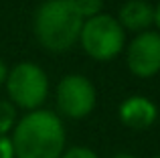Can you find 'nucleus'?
Returning a JSON list of instances; mask_svg holds the SVG:
<instances>
[{"mask_svg":"<svg viewBox=\"0 0 160 158\" xmlns=\"http://www.w3.org/2000/svg\"><path fill=\"white\" fill-rule=\"evenodd\" d=\"M14 158H61L67 134L61 116L53 110L27 111L12 130Z\"/></svg>","mask_w":160,"mask_h":158,"instance_id":"obj_1","label":"nucleus"},{"mask_svg":"<svg viewBox=\"0 0 160 158\" xmlns=\"http://www.w3.org/2000/svg\"><path fill=\"white\" fill-rule=\"evenodd\" d=\"M83 18L75 10L73 0H47L35 12L32 28L41 47L51 53L69 51L79 41Z\"/></svg>","mask_w":160,"mask_h":158,"instance_id":"obj_2","label":"nucleus"},{"mask_svg":"<svg viewBox=\"0 0 160 158\" xmlns=\"http://www.w3.org/2000/svg\"><path fill=\"white\" fill-rule=\"evenodd\" d=\"M79 45L87 57L95 61H113L126 47V31L112 14L91 16L83 20L79 32Z\"/></svg>","mask_w":160,"mask_h":158,"instance_id":"obj_3","label":"nucleus"},{"mask_svg":"<svg viewBox=\"0 0 160 158\" xmlns=\"http://www.w3.org/2000/svg\"><path fill=\"white\" fill-rule=\"evenodd\" d=\"M4 87L14 107L35 111L41 110L49 95V77L41 65L32 61H20L8 69Z\"/></svg>","mask_w":160,"mask_h":158,"instance_id":"obj_4","label":"nucleus"},{"mask_svg":"<svg viewBox=\"0 0 160 158\" xmlns=\"http://www.w3.org/2000/svg\"><path fill=\"white\" fill-rule=\"evenodd\" d=\"M55 99H57L59 111L65 118L83 120L95 110L98 91L89 77L81 73H69L57 83Z\"/></svg>","mask_w":160,"mask_h":158,"instance_id":"obj_5","label":"nucleus"},{"mask_svg":"<svg viewBox=\"0 0 160 158\" xmlns=\"http://www.w3.org/2000/svg\"><path fill=\"white\" fill-rule=\"evenodd\" d=\"M126 63L132 75L150 79L160 73V32H138L126 49Z\"/></svg>","mask_w":160,"mask_h":158,"instance_id":"obj_6","label":"nucleus"},{"mask_svg":"<svg viewBox=\"0 0 160 158\" xmlns=\"http://www.w3.org/2000/svg\"><path fill=\"white\" fill-rule=\"evenodd\" d=\"M118 118L130 130H148L158 120V107L150 97L130 95L120 103Z\"/></svg>","mask_w":160,"mask_h":158,"instance_id":"obj_7","label":"nucleus"},{"mask_svg":"<svg viewBox=\"0 0 160 158\" xmlns=\"http://www.w3.org/2000/svg\"><path fill=\"white\" fill-rule=\"evenodd\" d=\"M118 22L124 31L144 32L154 24V6L148 0H128L118 12Z\"/></svg>","mask_w":160,"mask_h":158,"instance_id":"obj_8","label":"nucleus"},{"mask_svg":"<svg viewBox=\"0 0 160 158\" xmlns=\"http://www.w3.org/2000/svg\"><path fill=\"white\" fill-rule=\"evenodd\" d=\"M18 116H16V107L6 99H0V136H8L14 130Z\"/></svg>","mask_w":160,"mask_h":158,"instance_id":"obj_9","label":"nucleus"},{"mask_svg":"<svg viewBox=\"0 0 160 158\" xmlns=\"http://www.w3.org/2000/svg\"><path fill=\"white\" fill-rule=\"evenodd\" d=\"M73 6L75 10L79 12L83 20L91 18V16H98L102 14V8H103V0H73Z\"/></svg>","mask_w":160,"mask_h":158,"instance_id":"obj_10","label":"nucleus"},{"mask_svg":"<svg viewBox=\"0 0 160 158\" xmlns=\"http://www.w3.org/2000/svg\"><path fill=\"white\" fill-rule=\"evenodd\" d=\"M61 158H99V156H98V152H93L87 146H73L63 152Z\"/></svg>","mask_w":160,"mask_h":158,"instance_id":"obj_11","label":"nucleus"},{"mask_svg":"<svg viewBox=\"0 0 160 158\" xmlns=\"http://www.w3.org/2000/svg\"><path fill=\"white\" fill-rule=\"evenodd\" d=\"M0 158H14L10 136H0Z\"/></svg>","mask_w":160,"mask_h":158,"instance_id":"obj_12","label":"nucleus"},{"mask_svg":"<svg viewBox=\"0 0 160 158\" xmlns=\"http://www.w3.org/2000/svg\"><path fill=\"white\" fill-rule=\"evenodd\" d=\"M6 75H8V67H6V63L0 59V85H4V81H6Z\"/></svg>","mask_w":160,"mask_h":158,"instance_id":"obj_13","label":"nucleus"},{"mask_svg":"<svg viewBox=\"0 0 160 158\" xmlns=\"http://www.w3.org/2000/svg\"><path fill=\"white\" fill-rule=\"evenodd\" d=\"M154 24L158 27V32H160V2L154 6Z\"/></svg>","mask_w":160,"mask_h":158,"instance_id":"obj_14","label":"nucleus"},{"mask_svg":"<svg viewBox=\"0 0 160 158\" xmlns=\"http://www.w3.org/2000/svg\"><path fill=\"white\" fill-rule=\"evenodd\" d=\"M112 158H136V156H132V154H126V152H120V154H116V156H112Z\"/></svg>","mask_w":160,"mask_h":158,"instance_id":"obj_15","label":"nucleus"},{"mask_svg":"<svg viewBox=\"0 0 160 158\" xmlns=\"http://www.w3.org/2000/svg\"><path fill=\"white\" fill-rule=\"evenodd\" d=\"M152 158H160V154H156V156H152Z\"/></svg>","mask_w":160,"mask_h":158,"instance_id":"obj_16","label":"nucleus"}]
</instances>
